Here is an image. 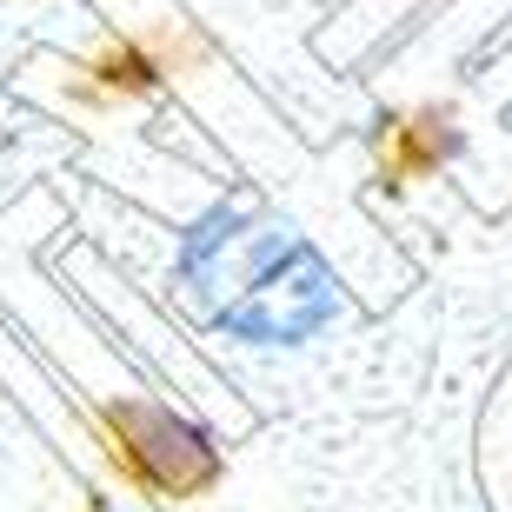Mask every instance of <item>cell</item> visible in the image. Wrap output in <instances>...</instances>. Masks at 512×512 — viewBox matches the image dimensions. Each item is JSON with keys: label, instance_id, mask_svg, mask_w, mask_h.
Here are the masks:
<instances>
[{"label": "cell", "instance_id": "cell-1", "mask_svg": "<svg viewBox=\"0 0 512 512\" xmlns=\"http://www.w3.org/2000/svg\"><path fill=\"white\" fill-rule=\"evenodd\" d=\"M173 273L213 313L227 340L247 346H300L333 320V273L300 233L273 227L253 207H207L180 233Z\"/></svg>", "mask_w": 512, "mask_h": 512}, {"label": "cell", "instance_id": "cell-2", "mask_svg": "<svg viewBox=\"0 0 512 512\" xmlns=\"http://www.w3.org/2000/svg\"><path fill=\"white\" fill-rule=\"evenodd\" d=\"M120 453L133 459V473L147 479V486H160V493H187V486H200V479L213 473V446L207 433H193L187 419L160 413V406H147V413H127L120 419Z\"/></svg>", "mask_w": 512, "mask_h": 512}]
</instances>
